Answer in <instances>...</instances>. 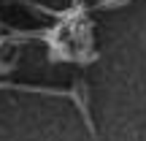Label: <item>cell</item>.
Listing matches in <instances>:
<instances>
[{"mask_svg": "<svg viewBox=\"0 0 146 141\" xmlns=\"http://www.w3.org/2000/svg\"><path fill=\"white\" fill-rule=\"evenodd\" d=\"M130 0H100L95 8H100V11H108V8H122V5H127Z\"/></svg>", "mask_w": 146, "mask_h": 141, "instance_id": "6da1fadb", "label": "cell"}]
</instances>
